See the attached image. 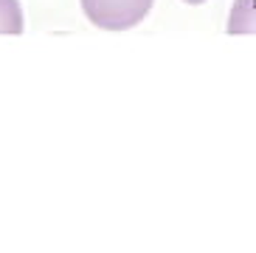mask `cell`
<instances>
[{"label":"cell","instance_id":"4","mask_svg":"<svg viewBox=\"0 0 256 253\" xmlns=\"http://www.w3.org/2000/svg\"><path fill=\"white\" fill-rule=\"evenodd\" d=\"M183 3H188V6H200V3H206V0H183Z\"/></svg>","mask_w":256,"mask_h":253},{"label":"cell","instance_id":"1","mask_svg":"<svg viewBox=\"0 0 256 253\" xmlns=\"http://www.w3.org/2000/svg\"><path fill=\"white\" fill-rule=\"evenodd\" d=\"M84 17L104 31H127L146 20L155 0H79Z\"/></svg>","mask_w":256,"mask_h":253},{"label":"cell","instance_id":"3","mask_svg":"<svg viewBox=\"0 0 256 253\" xmlns=\"http://www.w3.org/2000/svg\"><path fill=\"white\" fill-rule=\"evenodd\" d=\"M23 8L20 0H0V34H23Z\"/></svg>","mask_w":256,"mask_h":253},{"label":"cell","instance_id":"2","mask_svg":"<svg viewBox=\"0 0 256 253\" xmlns=\"http://www.w3.org/2000/svg\"><path fill=\"white\" fill-rule=\"evenodd\" d=\"M228 34H256V0H234L231 14H228Z\"/></svg>","mask_w":256,"mask_h":253}]
</instances>
